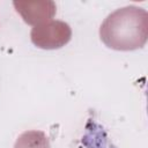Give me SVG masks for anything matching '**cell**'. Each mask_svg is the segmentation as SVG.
Returning <instances> with one entry per match:
<instances>
[{"label": "cell", "mask_w": 148, "mask_h": 148, "mask_svg": "<svg viewBox=\"0 0 148 148\" xmlns=\"http://www.w3.org/2000/svg\"><path fill=\"white\" fill-rule=\"evenodd\" d=\"M99 37L105 46L117 51L143 47L148 38L147 10L136 6L116 9L102 22Z\"/></svg>", "instance_id": "6da1fadb"}, {"label": "cell", "mask_w": 148, "mask_h": 148, "mask_svg": "<svg viewBox=\"0 0 148 148\" xmlns=\"http://www.w3.org/2000/svg\"><path fill=\"white\" fill-rule=\"evenodd\" d=\"M30 38L39 49L56 50L65 46L71 40L72 29L66 22L50 20L45 23L32 27Z\"/></svg>", "instance_id": "7a4b0ae2"}, {"label": "cell", "mask_w": 148, "mask_h": 148, "mask_svg": "<svg viewBox=\"0 0 148 148\" xmlns=\"http://www.w3.org/2000/svg\"><path fill=\"white\" fill-rule=\"evenodd\" d=\"M13 5L23 21L32 27L52 20L57 12L53 1H14Z\"/></svg>", "instance_id": "3957f363"}, {"label": "cell", "mask_w": 148, "mask_h": 148, "mask_svg": "<svg viewBox=\"0 0 148 148\" xmlns=\"http://www.w3.org/2000/svg\"><path fill=\"white\" fill-rule=\"evenodd\" d=\"M14 148H51L49 138L42 131H25L15 141Z\"/></svg>", "instance_id": "277c9868"}]
</instances>
